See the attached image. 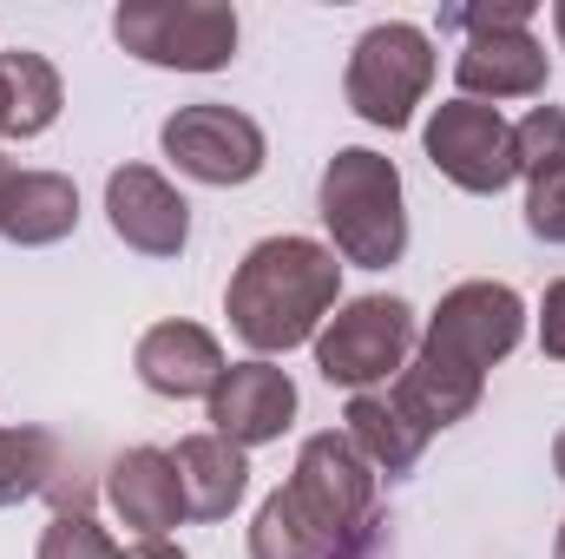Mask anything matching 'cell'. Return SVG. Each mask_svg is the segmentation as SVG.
<instances>
[{
    "label": "cell",
    "mask_w": 565,
    "mask_h": 559,
    "mask_svg": "<svg viewBox=\"0 0 565 559\" xmlns=\"http://www.w3.org/2000/svg\"><path fill=\"white\" fill-rule=\"evenodd\" d=\"M335 303H342V257L296 231L250 244L224 283V316H231L237 342L264 362L316 342V329L335 316Z\"/></svg>",
    "instance_id": "1"
},
{
    "label": "cell",
    "mask_w": 565,
    "mask_h": 559,
    "mask_svg": "<svg viewBox=\"0 0 565 559\" xmlns=\"http://www.w3.org/2000/svg\"><path fill=\"white\" fill-rule=\"evenodd\" d=\"M316 204H322V231H329V251L355 271H388L408 257V191H402V171L388 151L375 145H342L329 165H322V184H316Z\"/></svg>",
    "instance_id": "2"
},
{
    "label": "cell",
    "mask_w": 565,
    "mask_h": 559,
    "mask_svg": "<svg viewBox=\"0 0 565 559\" xmlns=\"http://www.w3.org/2000/svg\"><path fill=\"white\" fill-rule=\"evenodd\" d=\"M415 342H422V323L402 296H349L335 303V316L316 329V369L329 389H388L408 362H415Z\"/></svg>",
    "instance_id": "3"
},
{
    "label": "cell",
    "mask_w": 565,
    "mask_h": 559,
    "mask_svg": "<svg viewBox=\"0 0 565 559\" xmlns=\"http://www.w3.org/2000/svg\"><path fill=\"white\" fill-rule=\"evenodd\" d=\"M434 33L415 20H375L355 46H349V73H342V99L355 119H369L375 133H402L415 126V106L434 86Z\"/></svg>",
    "instance_id": "4"
},
{
    "label": "cell",
    "mask_w": 565,
    "mask_h": 559,
    "mask_svg": "<svg viewBox=\"0 0 565 559\" xmlns=\"http://www.w3.org/2000/svg\"><path fill=\"white\" fill-rule=\"evenodd\" d=\"M237 7L224 0H126L113 13V40L164 73H217L237 60Z\"/></svg>",
    "instance_id": "5"
},
{
    "label": "cell",
    "mask_w": 565,
    "mask_h": 559,
    "mask_svg": "<svg viewBox=\"0 0 565 559\" xmlns=\"http://www.w3.org/2000/svg\"><path fill=\"white\" fill-rule=\"evenodd\" d=\"M526 342V296L513 283L493 277H467L454 283L434 316L422 323V349L440 356V362H460L473 376H487L493 362H507L513 349Z\"/></svg>",
    "instance_id": "6"
},
{
    "label": "cell",
    "mask_w": 565,
    "mask_h": 559,
    "mask_svg": "<svg viewBox=\"0 0 565 559\" xmlns=\"http://www.w3.org/2000/svg\"><path fill=\"white\" fill-rule=\"evenodd\" d=\"M282 494L296 500V514L329 540L342 547L349 534H362V520L375 514V467L362 461V447L342 434V428H322L296 447V467L282 481Z\"/></svg>",
    "instance_id": "7"
},
{
    "label": "cell",
    "mask_w": 565,
    "mask_h": 559,
    "mask_svg": "<svg viewBox=\"0 0 565 559\" xmlns=\"http://www.w3.org/2000/svg\"><path fill=\"white\" fill-rule=\"evenodd\" d=\"M164 158L191 178V184H211V191H237L250 184L264 165H270V139L250 113L224 106V99H198V106H178L164 126H158Z\"/></svg>",
    "instance_id": "8"
},
{
    "label": "cell",
    "mask_w": 565,
    "mask_h": 559,
    "mask_svg": "<svg viewBox=\"0 0 565 559\" xmlns=\"http://www.w3.org/2000/svg\"><path fill=\"white\" fill-rule=\"evenodd\" d=\"M427 165L467 191V198H500L513 178H520V158H513V119L500 106H480V99H447L434 106L422 126Z\"/></svg>",
    "instance_id": "9"
},
{
    "label": "cell",
    "mask_w": 565,
    "mask_h": 559,
    "mask_svg": "<svg viewBox=\"0 0 565 559\" xmlns=\"http://www.w3.org/2000/svg\"><path fill=\"white\" fill-rule=\"evenodd\" d=\"M106 224L139 257H184L191 244V204L158 165H119L106 178Z\"/></svg>",
    "instance_id": "10"
},
{
    "label": "cell",
    "mask_w": 565,
    "mask_h": 559,
    "mask_svg": "<svg viewBox=\"0 0 565 559\" xmlns=\"http://www.w3.org/2000/svg\"><path fill=\"white\" fill-rule=\"evenodd\" d=\"M204 421H211V434H224V441L244 447V454L282 441V428L296 421V382H289V369L264 362V356L231 362L224 382H217L211 402H204Z\"/></svg>",
    "instance_id": "11"
},
{
    "label": "cell",
    "mask_w": 565,
    "mask_h": 559,
    "mask_svg": "<svg viewBox=\"0 0 565 559\" xmlns=\"http://www.w3.org/2000/svg\"><path fill=\"white\" fill-rule=\"evenodd\" d=\"M553 80V53L540 46L533 27H507V33H473L454 53V86L460 99L500 106V99H546Z\"/></svg>",
    "instance_id": "12"
},
{
    "label": "cell",
    "mask_w": 565,
    "mask_h": 559,
    "mask_svg": "<svg viewBox=\"0 0 565 559\" xmlns=\"http://www.w3.org/2000/svg\"><path fill=\"white\" fill-rule=\"evenodd\" d=\"M132 369H139L145 389L164 395V402H211V389L224 382L231 362H224V342H217L204 323L171 316V323H151L139 336Z\"/></svg>",
    "instance_id": "13"
},
{
    "label": "cell",
    "mask_w": 565,
    "mask_h": 559,
    "mask_svg": "<svg viewBox=\"0 0 565 559\" xmlns=\"http://www.w3.org/2000/svg\"><path fill=\"white\" fill-rule=\"evenodd\" d=\"M106 500L113 514L139 534V540H171V527H184V487L171 467V447H126L106 467Z\"/></svg>",
    "instance_id": "14"
},
{
    "label": "cell",
    "mask_w": 565,
    "mask_h": 559,
    "mask_svg": "<svg viewBox=\"0 0 565 559\" xmlns=\"http://www.w3.org/2000/svg\"><path fill=\"white\" fill-rule=\"evenodd\" d=\"M171 467H178V487H184V514L191 520H231L237 500L250 494V454L231 447L224 434H184L171 447Z\"/></svg>",
    "instance_id": "15"
},
{
    "label": "cell",
    "mask_w": 565,
    "mask_h": 559,
    "mask_svg": "<svg viewBox=\"0 0 565 559\" xmlns=\"http://www.w3.org/2000/svg\"><path fill=\"white\" fill-rule=\"evenodd\" d=\"M342 434L362 447V461H369L375 474H408L427 454V441H434L422 421L395 402V389H362V395H349Z\"/></svg>",
    "instance_id": "16"
},
{
    "label": "cell",
    "mask_w": 565,
    "mask_h": 559,
    "mask_svg": "<svg viewBox=\"0 0 565 559\" xmlns=\"http://www.w3.org/2000/svg\"><path fill=\"white\" fill-rule=\"evenodd\" d=\"M73 231H79V184L66 171H20L7 191L0 238L20 251H46V244H66Z\"/></svg>",
    "instance_id": "17"
},
{
    "label": "cell",
    "mask_w": 565,
    "mask_h": 559,
    "mask_svg": "<svg viewBox=\"0 0 565 559\" xmlns=\"http://www.w3.org/2000/svg\"><path fill=\"white\" fill-rule=\"evenodd\" d=\"M388 389H395V402L422 421L427 434H440V428H454V421H467L480 409L487 376H473V369H460V362H440V356H427L422 342H415V362H408Z\"/></svg>",
    "instance_id": "18"
},
{
    "label": "cell",
    "mask_w": 565,
    "mask_h": 559,
    "mask_svg": "<svg viewBox=\"0 0 565 559\" xmlns=\"http://www.w3.org/2000/svg\"><path fill=\"white\" fill-rule=\"evenodd\" d=\"M0 80H7V139H40L53 133L60 106H66V80L46 53L33 46H13L0 53Z\"/></svg>",
    "instance_id": "19"
},
{
    "label": "cell",
    "mask_w": 565,
    "mask_h": 559,
    "mask_svg": "<svg viewBox=\"0 0 565 559\" xmlns=\"http://www.w3.org/2000/svg\"><path fill=\"white\" fill-rule=\"evenodd\" d=\"M60 487V441L46 428H0V507Z\"/></svg>",
    "instance_id": "20"
},
{
    "label": "cell",
    "mask_w": 565,
    "mask_h": 559,
    "mask_svg": "<svg viewBox=\"0 0 565 559\" xmlns=\"http://www.w3.org/2000/svg\"><path fill=\"white\" fill-rule=\"evenodd\" d=\"M250 559H335V547L296 514V500L277 487L257 507V520H250Z\"/></svg>",
    "instance_id": "21"
},
{
    "label": "cell",
    "mask_w": 565,
    "mask_h": 559,
    "mask_svg": "<svg viewBox=\"0 0 565 559\" xmlns=\"http://www.w3.org/2000/svg\"><path fill=\"white\" fill-rule=\"evenodd\" d=\"M126 547L86 514V507H60L53 520H46V534H40V553L33 559H119Z\"/></svg>",
    "instance_id": "22"
},
{
    "label": "cell",
    "mask_w": 565,
    "mask_h": 559,
    "mask_svg": "<svg viewBox=\"0 0 565 559\" xmlns=\"http://www.w3.org/2000/svg\"><path fill=\"white\" fill-rule=\"evenodd\" d=\"M513 158H520V178H540V171L565 165V106H533L513 126Z\"/></svg>",
    "instance_id": "23"
},
{
    "label": "cell",
    "mask_w": 565,
    "mask_h": 559,
    "mask_svg": "<svg viewBox=\"0 0 565 559\" xmlns=\"http://www.w3.org/2000/svg\"><path fill=\"white\" fill-rule=\"evenodd\" d=\"M526 231L540 244H565V165L526 178Z\"/></svg>",
    "instance_id": "24"
},
{
    "label": "cell",
    "mask_w": 565,
    "mask_h": 559,
    "mask_svg": "<svg viewBox=\"0 0 565 559\" xmlns=\"http://www.w3.org/2000/svg\"><path fill=\"white\" fill-rule=\"evenodd\" d=\"M447 33H507V27H533V0H487V7H447L440 13Z\"/></svg>",
    "instance_id": "25"
},
{
    "label": "cell",
    "mask_w": 565,
    "mask_h": 559,
    "mask_svg": "<svg viewBox=\"0 0 565 559\" xmlns=\"http://www.w3.org/2000/svg\"><path fill=\"white\" fill-rule=\"evenodd\" d=\"M540 349L565 362V277L546 283V296H540Z\"/></svg>",
    "instance_id": "26"
},
{
    "label": "cell",
    "mask_w": 565,
    "mask_h": 559,
    "mask_svg": "<svg viewBox=\"0 0 565 559\" xmlns=\"http://www.w3.org/2000/svg\"><path fill=\"white\" fill-rule=\"evenodd\" d=\"M119 559H191V553H184L178 540H132Z\"/></svg>",
    "instance_id": "27"
},
{
    "label": "cell",
    "mask_w": 565,
    "mask_h": 559,
    "mask_svg": "<svg viewBox=\"0 0 565 559\" xmlns=\"http://www.w3.org/2000/svg\"><path fill=\"white\" fill-rule=\"evenodd\" d=\"M13 178H20V171H13V158L0 151V218H7V191H13Z\"/></svg>",
    "instance_id": "28"
},
{
    "label": "cell",
    "mask_w": 565,
    "mask_h": 559,
    "mask_svg": "<svg viewBox=\"0 0 565 559\" xmlns=\"http://www.w3.org/2000/svg\"><path fill=\"white\" fill-rule=\"evenodd\" d=\"M553 33H559V53H565V0H553Z\"/></svg>",
    "instance_id": "29"
},
{
    "label": "cell",
    "mask_w": 565,
    "mask_h": 559,
    "mask_svg": "<svg viewBox=\"0 0 565 559\" xmlns=\"http://www.w3.org/2000/svg\"><path fill=\"white\" fill-rule=\"evenodd\" d=\"M553 474L565 481V428H559V441H553Z\"/></svg>",
    "instance_id": "30"
},
{
    "label": "cell",
    "mask_w": 565,
    "mask_h": 559,
    "mask_svg": "<svg viewBox=\"0 0 565 559\" xmlns=\"http://www.w3.org/2000/svg\"><path fill=\"white\" fill-rule=\"evenodd\" d=\"M0 139H7V80H0Z\"/></svg>",
    "instance_id": "31"
},
{
    "label": "cell",
    "mask_w": 565,
    "mask_h": 559,
    "mask_svg": "<svg viewBox=\"0 0 565 559\" xmlns=\"http://www.w3.org/2000/svg\"><path fill=\"white\" fill-rule=\"evenodd\" d=\"M553 559H565V520H559V540H553Z\"/></svg>",
    "instance_id": "32"
}]
</instances>
